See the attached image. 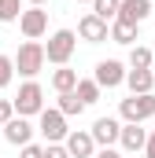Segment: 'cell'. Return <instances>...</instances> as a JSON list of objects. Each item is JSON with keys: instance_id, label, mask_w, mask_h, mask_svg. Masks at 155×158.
<instances>
[{"instance_id": "obj_1", "label": "cell", "mask_w": 155, "mask_h": 158, "mask_svg": "<svg viewBox=\"0 0 155 158\" xmlns=\"http://www.w3.org/2000/svg\"><path fill=\"white\" fill-rule=\"evenodd\" d=\"M78 48V33L74 30H55L48 44H44V63H55V66H67L70 63V55H74Z\"/></svg>"}, {"instance_id": "obj_2", "label": "cell", "mask_w": 155, "mask_h": 158, "mask_svg": "<svg viewBox=\"0 0 155 158\" xmlns=\"http://www.w3.org/2000/svg\"><path fill=\"white\" fill-rule=\"evenodd\" d=\"M11 63H15V70H19L22 77H37L41 66H44V44H41V40H22Z\"/></svg>"}, {"instance_id": "obj_3", "label": "cell", "mask_w": 155, "mask_h": 158, "mask_svg": "<svg viewBox=\"0 0 155 158\" xmlns=\"http://www.w3.org/2000/svg\"><path fill=\"white\" fill-rule=\"evenodd\" d=\"M118 114H122L126 125H140V121L155 118V96L148 92V96H129V99H122V103H118Z\"/></svg>"}, {"instance_id": "obj_4", "label": "cell", "mask_w": 155, "mask_h": 158, "mask_svg": "<svg viewBox=\"0 0 155 158\" xmlns=\"http://www.w3.org/2000/svg\"><path fill=\"white\" fill-rule=\"evenodd\" d=\"M11 107L19 110V118H30V114H41V110H44V88H41L37 81H26V85L19 88V96L11 99Z\"/></svg>"}, {"instance_id": "obj_5", "label": "cell", "mask_w": 155, "mask_h": 158, "mask_svg": "<svg viewBox=\"0 0 155 158\" xmlns=\"http://www.w3.org/2000/svg\"><path fill=\"white\" fill-rule=\"evenodd\" d=\"M37 118H41L37 132L44 136V143H63V140H67V132H70V129H67V118H63V114H59L55 107H52V110L44 107Z\"/></svg>"}, {"instance_id": "obj_6", "label": "cell", "mask_w": 155, "mask_h": 158, "mask_svg": "<svg viewBox=\"0 0 155 158\" xmlns=\"http://www.w3.org/2000/svg\"><path fill=\"white\" fill-rule=\"evenodd\" d=\"M19 30H22L26 40L44 37V33H48V11H44V7H26V11L19 15Z\"/></svg>"}, {"instance_id": "obj_7", "label": "cell", "mask_w": 155, "mask_h": 158, "mask_svg": "<svg viewBox=\"0 0 155 158\" xmlns=\"http://www.w3.org/2000/svg\"><path fill=\"white\" fill-rule=\"evenodd\" d=\"M118 132H122V121H118V118H96V121H92V129H89L92 143H100V147L118 143Z\"/></svg>"}, {"instance_id": "obj_8", "label": "cell", "mask_w": 155, "mask_h": 158, "mask_svg": "<svg viewBox=\"0 0 155 158\" xmlns=\"http://www.w3.org/2000/svg\"><path fill=\"white\" fill-rule=\"evenodd\" d=\"M152 15V0H118V22H129V26H140L144 19Z\"/></svg>"}, {"instance_id": "obj_9", "label": "cell", "mask_w": 155, "mask_h": 158, "mask_svg": "<svg viewBox=\"0 0 155 158\" xmlns=\"http://www.w3.org/2000/svg\"><path fill=\"white\" fill-rule=\"evenodd\" d=\"M96 85L100 88H118L122 81H126V66L118 63V59H104V63H96Z\"/></svg>"}, {"instance_id": "obj_10", "label": "cell", "mask_w": 155, "mask_h": 158, "mask_svg": "<svg viewBox=\"0 0 155 158\" xmlns=\"http://www.w3.org/2000/svg\"><path fill=\"white\" fill-rule=\"evenodd\" d=\"M63 147H67V155H70V158H92V155H96V143H92V136H89L85 129H74V132H67Z\"/></svg>"}, {"instance_id": "obj_11", "label": "cell", "mask_w": 155, "mask_h": 158, "mask_svg": "<svg viewBox=\"0 0 155 158\" xmlns=\"http://www.w3.org/2000/svg\"><path fill=\"white\" fill-rule=\"evenodd\" d=\"M78 37L89 40V44H100V40H107V22L89 11V15H81V22H78Z\"/></svg>"}, {"instance_id": "obj_12", "label": "cell", "mask_w": 155, "mask_h": 158, "mask_svg": "<svg viewBox=\"0 0 155 158\" xmlns=\"http://www.w3.org/2000/svg\"><path fill=\"white\" fill-rule=\"evenodd\" d=\"M4 140L15 143V147H26V143L33 140V125H30L26 118H11L7 125H4Z\"/></svg>"}, {"instance_id": "obj_13", "label": "cell", "mask_w": 155, "mask_h": 158, "mask_svg": "<svg viewBox=\"0 0 155 158\" xmlns=\"http://www.w3.org/2000/svg\"><path fill=\"white\" fill-rule=\"evenodd\" d=\"M118 143H122V151L137 155V151H144V143H148V129H140V125H122Z\"/></svg>"}, {"instance_id": "obj_14", "label": "cell", "mask_w": 155, "mask_h": 158, "mask_svg": "<svg viewBox=\"0 0 155 158\" xmlns=\"http://www.w3.org/2000/svg\"><path fill=\"white\" fill-rule=\"evenodd\" d=\"M126 85H129V96H148L155 88V74L152 70H126Z\"/></svg>"}, {"instance_id": "obj_15", "label": "cell", "mask_w": 155, "mask_h": 158, "mask_svg": "<svg viewBox=\"0 0 155 158\" xmlns=\"http://www.w3.org/2000/svg\"><path fill=\"white\" fill-rule=\"evenodd\" d=\"M137 30H140V26H129V22H111V26H107V37L115 40V44H137Z\"/></svg>"}, {"instance_id": "obj_16", "label": "cell", "mask_w": 155, "mask_h": 158, "mask_svg": "<svg viewBox=\"0 0 155 158\" xmlns=\"http://www.w3.org/2000/svg\"><path fill=\"white\" fill-rule=\"evenodd\" d=\"M100 92H104V88H100L92 77H78V85H74V96L85 103V107H92V103L100 99Z\"/></svg>"}, {"instance_id": "obj_17", "label": "cell", "mask_w": 155, "mask_h": 158, "mask_svg": "<svg viewBox=\"0 0 155 158\" xmlns=\"http://www.w3.org/2000/svg\"><path fill=\"white\" fill-rule=\"evenodd\" d=\"M74 85H78V70L59 66V70L52 74V88H55V92H74Z\"/></svg>"}, {"instance_id": "obj_18", "label": "cell", "mask_w": 155, "mask_h": 158, "mask_svg": "<svg viewBox=\"0 0 155 158\" xmlns=\"http://www.w3.org/2000/svg\"><path fill=\"white\" fill-rule=\"evenodd\" d=\"M129 70H152V48L133 44L129 48Z\"/></svg>"}, {"instance_id": "obj_19", "label": "cell", "mask_w": 155, "mask_h": 158, "mask_svg": "<svg viewBox=\"0 0 155 158\" xmlns=\"http://www.w3.org/2000/svg\"><path fill=\"white\" fill-rule=\"evenodd\" d=\"M55 110H59L63 118H74V114H81V110H85V103L78 99L74 92H59V107H55Z\"/></svg>"}, {"instance_id": "obj_20", "label": "cell", "mask_w": 155, "mask_h": 158, "mask_svg": "<svg viewBox=\"0 0 155 158\" xmlns=\"http://www.w3.org/2000/svg\"><path fill=\"white\" fill-rule=\"evenodd\" d=\"M92 15H96V19H104V22H115L118 0H92Z\"/></svg>"}, {"instance_id": "obj_21", "label": "cell", "mask_w": 155, "mask_h": 158, "mask_svg": "<svg viewBox=\"0 0 155 158\" xmlns=\"http://www.w3.org/2000/svg\"><path fill=\"white\" fill-rule=\"evenodd\" d=\"M22 0H0V22H19Z\"/></svg>"}, {"instance_id": "obj_22", "label": "cell", "mask_w": 155, "mask_h": 158, "mask_svg": "<svg viewBox=\"0 0 155 158\" xmlns=\"http://www.w3.org/2000/svg\"><path fill=\"white\" fill-rule=\"evenodd\" d=\"M11 77H15V63H11V55H0V88L11 85Z\"/></svg>"}, {"instance_id": "obj_23", "label": "cell", "mask_w": 155, "mask_h": 158, "mask_svg": "<svg viewBox=\"0 0 155 158\" xmlns=\"http://www.w3.org/2000/svg\"><path fill=\"white\" fill-rule=\"evenodd\" d=\"M19 158H44V147H41V143H33V140H30V143H26V147L19 151Z\"/></svg>"}, {"instance_id": "obj_24", "label": "cell", "mask_w": 155, "mask_h": 158, "mask_svg": "<svg viewBox=\"0 0 155 158\" xmlns=\"http://www.w3.org/2000/svg\"><path fill=\"white\" fill-rule=\"evenodd\" d=\"M44 158H70L63 143H44Z\"/></svg>"}, {"instance_id": "obj_25", "label": "cell", "mask_w": 155, "mask_h": 158, "mask_svg": "<svg viewBox=\"0 0 155 158\" xmlns=\"http://www.w3.org/2000/svg\"><path fill=\"white\" fill-rule=\"evenodd\" d=\"M11 118H15V107H11V99H0V125H7Z\"/></svg>"}, {"instance_id": "obj_26", "label": "cell", "mask_w": 155, "mask_h": 158, "mask_svg": "<svg viewBox=\"0 0 155 158\" xmlns=\"http://www.w3.org/2000/svg\"><path fill=\"white\" fill-rule=\"evenodd\" d=\"M144 155H148V158H155V129L148 132V143H144Z\"/></svg>"}, {"instance_id": "obj_27", "label": "cell", "mask_w": 155, "mask_h": 158, "mask_svg": "<svg viewBox=\"0 0 155 158\" xmlns=\"http://www.w3.org/2000/svg\"><path fill=\"white\" fill-rule=\"evenodd\" d=\"M96 158H126V155H118V151H111V147H104V151H100Z\"/></svg>"}, {"instance_id": "obj_28", "label": "cell", "mask_w": 155, "mask_h": 158, "mask_svg": "<svg viewBox=\"0 0 155 158\" xmlns=\"http://www.w3.org/2000/svg\"><path fill=\"white\" fill-rule=\"evenodd\" d=\"M30 4H33V7H44V4H48V0H30Z\"/></svg>"}, {"instance_id": "obj_29", "label": "cell", "mask_w": 155, "mask_h": 158, "mask_svg": "<svg viewBox=\"0 0 155 158\" xmlns=\"http://www.w3.org/2000/svg\"><path fill=\"white\" fill-rule=\"evenodd\" d=\"M78 4H92V0H78Z\"/></svg>"}]
</instances>
